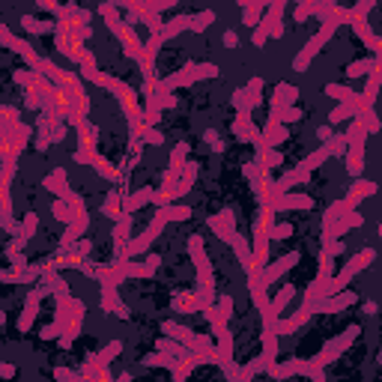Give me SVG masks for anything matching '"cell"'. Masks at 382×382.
<instances>
[{"label":"cell","mask_w":382,"mask_h":382,"mask_svg":"<svg viewBox=\"0 0 382 382\" xmlns=\"http://www.w3.org/2000/svg\"><path fill=\"white\" fill-rule=\"evenodd\" d=\"M326 96H332V99L340 102V105H349V102L356 99V93L346 90V87H340V84H329V87H326Z\"/></svg>","instance_id":"7a4b0ae2"},{"label":"cell","mask_w":382,"mask_h":382,"mask_svg":"<svg viewBox=\"0 0 382 382\" xmlns=\"http://www.w3.org/2000/svg\"><path fill=\"white\" fill-rule=\"evenodd\" d=\"M209 21H215V12H200L197 18H191V30H194V33H203V30L209 27Z\"/></svg>","instance_id":"5b68a950"},{"label":"cell","mask_w":382,"mask_h":382,"mask_svg":"<svg viewBox=\"0 0 382 382\" xmlns=\"http://www.w3.org/2000/svg\"><path fill=\"white\" fill-rule=\"evenodd\" d=\"M290 233H292V224H278V227L269 233V236H272V239H287Z\"/></svg>","instance_id":"52a82bcc"},{"label":"cell","mask_w":382,"mask_h":382,"mask_svg":"<svg viewBox=\"0 0 382 382\" xmlns=\"http://www.w3.org/2000/svg\"><path fill=\"white\" fill-rule=\"evenodd\" d=\"M3 376L12 379V376H15V367H12V364H3Z\"/></svg>","instance_id":"30bf717a"},{"label":"cell","mask_w":382,"mask_h":382,"mask_svg":"<svg viewBox=\"0 0 382 382\" xmlns=\"http://www.w3.org/2000/svg\"><path fill=\"white\" fill-rule=\"evenodd\" d=\"M21 24H24V30H30V33H51L57 24H51V21H39V18H21Z\"/></svg>","instance_id":"3957f363"},{"label":"cell","mask_w":382,"mask_h":382,"mask_svg":"<svg viewBox=\"0 0 382 382\" xmlns=\"http://www.w3.org/2000/svg\"><path fill=\"white\" fill-rule=\"evenodd\" d=\"M352 194H359V200L361 197H370V194H376V182H356V188H352Z\"/></svg>","instance_id":"8992f818"},{"label":"cell","mask_w":382,"mask_h":382,"mask_svg":"<svg viewBox=\"0 0 382 382\" xmlns=\"http://www.w3.org/2000/svg\"><path fill=\"white\" fill-rule=\"evenodd\" d=\"M373 69H376V60H359V63H352V66L346 69V75L349 78H361V75H367Z\"/></svg>","instance_id":"277c9868"},{"label":"cell","mask_w":382,"mask_h":382,"mask_svg":"<svg viewBox=\"0 0 382 382\" xmlns=\"http://www.w3.org/2000/svg\"><path fill=\"white\" fill-rule=\"evenodd\" d=\"M224 45H227V48H233V45H236V33H233V30H230V33L224 36Z\"/></svg>","instance_id":"9c48e42d"},{"label":"cell","mask_w":382,"mask_h":382,"mask_svg":"<svg viewBox=\"0 0 382 382\" xmlns=\"http://www.w3.org/2000/svg\"><path fill=\"white\" fill-rule=\"evenodd\" d=\"M158 194L153 191V188H143V191H137V194H132L129 200H126V212H135L137 206H146V203H153Z\"/></svg>","instance_id":"6da1fadb"},{"label":"cell","mask_w":382,"mask_h":382,"mask_svg":"<svg viewBox=\"0 0 382 382\" xmlns=\"http://www.w3.org/2000/svg\"><path fill=\"white\" fill-rule=\"evenodd\" d=\"M266 39H269V33H266L263 27H257V30H254V45L260 48V45H263V42H266Z\"/></svg>","instance_id":"ba28073f"}]
</instances>
